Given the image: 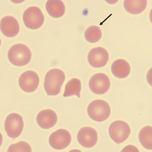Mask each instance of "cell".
I'll return each instance as SVG.
<instances>
[{
  "label": "cell",
  "instance_id": "obj_1",
  "mask_svg": "<svg viewBox=\"0 0 152 152\" xmlns=\"http://www.w3.org/2000/svg\"><path fill=\"white\" fill-rule=\"evenodd\" d=\"M65 76L62 70L53 69L50 70L45 75L44 87L48 95H56L59 94L64 82Z\"/></svg>",
  "mask_w": 152,
  "mask_h": 152
},
{
  "label": "cell",
  "instance_id": "obj_2",
  "mask_svg": "<svg viewBox=\"0 0 152 152\" xmlns=\"http://www.w3.org/2000/svg\"><path fill=\"white\" fill-rule=\"evenodd\" d=\"M10 62L14 65L22 66L30 62L31 53L29 49L25 45L18 44L10 48L8 53Z\"/></svg>",
  "mask_w": 152,
  "mask_h": 152
},
{
  "label": "cell",
  "instance_id": "obj_3",
  "mask_svg": "<svg viewBox=\"0 0 152 152\" xmlns=\"http://www.w3.org/2000/svg\"><path fill=\"white\" fill-rule=\"evenodd\" d=\"M87 111L91 118L100 122L108 118L111 113V109L108 104L104 100H96L90 103Z\"/></svg>",
  "mask_w": 152,
  "mask_h": 152
},
{
  "label": "cell",
  "instance_id": "obj_4",
  "mask_svg": "<svg viewBox=\"0 0 152 152\" xmlns=\"http://www.w3.org/2000/svg\"><path fill=\"white\" fill-rule=\"evenodd\" d=\"M23 19L26 26L31 29L40 28L45 20L41 10L36 7H31L27 9L24 12Z\"/></svg>",
  "mask_w": 152,
  "mask_h": 152
},
{
  "label": "cell",
  "instance_id": "obj_5",
  "mask_svg": "<svg viewBox=\"0 0 152 152\" xmlns=\"http://www.w3.org/2000/svg\"><path fill=\"white\" fill-rule=\"evenodd\" d=\"M130 133L131 129L129 125L124 121H115L109 127L110 136L112 140L118 144L126 141Z\"/></svg>",
  "mask_w": 152,
  "mask_h": 152
},
{
  "label": "cell",
  "instance_id": "obj_6",
  "mask_svg": "<svg viewBox=\"0 0 152 152\" xmlns=\"http://www.w3.org/2000/svg\"><path fill=\"white\" fill-rule=\"evenodd\" d=\"M23 126V118L18 114H10L5 121L4 128L6 133L10 137L13 139L20 135Z\"/></svg>",
  "mask_w": 152,
  "mask_h": 152
},
{
  "label": "cell",
  "instance_id": "obj_7",
  "mask_svg": "<svg viewBox=\"0 0 152 152\" xmlns=\"http://www.w3.org/2000/svg\"><path fill=\"white\" fill-rule=\"evenodd\" d=\"M91 90L94 94L101 95L104 94L109 89L110 82L107 76L102 73L93 75L89 82Z\"/></svg>",
  "mask_w": 152,
  "mask_h": 152
},
{
  "label": "cell",
  "instance_id": "obj_8",
  "mask_svg": "<svg viewBox=\"0 0 152 152\" xmlns=\"http://www.w3.org/2000/svg\"><path fill=\"white\" fill-rule=\"evenodd\" d=\"M72 140L70 133L65 129H60L54 132L49 138V143L53 148L61 150L69 145Z\"/></svg>",
  "mask_w": 152,
  "mask_h": 152
},
{
  "label": "cell",
  "instance_id": "obj_9",
  "mask_svg": "<svg viewBox=\"0 0 152 152\" xmlns=\"http://www.w3.org/2000/svg\"><path fill=\"white\" fill-rule=\"evenodd\" d=\"M19 84L21 89L26 92L35 91L39 82L38 76L32 71H27L20 76L19 79Z\"/></svg>",
  "mask_w": 152,
  "mask_h": 152
},
{
  "label": "cell",
  "instance_id": "obj_10",
  "mask_svg": "<svg viewBox=\"0 0 152 152\" xmlns=\"http://www.w3.org/2000/svg\"><path fill=\"white\" fill-rule=\"evenodd\" d=\"M88 61L93 67L101 68L107 64L109 58V54L104 48L98 47L91 50L88 55Z\"/></svg>",
  "mask_w": 152,
  "mask_h": 152
},
{
  "label": "cell",
  "instance_id": "obj_11",
  "mask_svg": "<svg viewBox=\"0 0 152 152\" xmlns=\"http://www.w3.org/2000/svg\"><path fill=\"white\" fill-rule=\"evenodd\" d=\"M97 133L94 129L89 127H83L78 132L77 141L84 148H90L94 146L97 141Z\"/></svg>",
  "mask_w": 152,
  "mask_h": 152
},
{
  "label": "cell",
  "instance_id": "obj_12",
  "mask_svg": "<svg viewBox=\"0 0 152 152\" xmlns=\"http://www.w3.org/2000/svg\"><path fill=\"white\" fill-rule=\"evenodd\" d=\"M2 33L8 37H13L18 34L20 27L17 20L11 16H7L2 18L1 22Z\"/></svg>",
  "mask_w": 152,
  "mask_h": 152
},
{
  "label": "cell",
  "instance_id": "obj_13",
  "mask_svg": "<svg viewBox=\"0 0 152 152\" xmlns=\"http://www.w3.org/2000/svg\"><path fill=\"white\" fill-rule=\"evenodd\" d=\"M57 121V115L51 110H42L39 113L37 117L38 124L43 129L51 128L55 126Z\"/></svg>",
  "mask_w": 152,
  "mask_h": 152
},
{
  "label": "cell",
  "instance_id": "obj_14",
  "mask_svg": "<svg viewBox=\"0 0 152 152\" xmlns=\"http://www.w3.org/2000/svg\"><path fill=\"white\" fill-rule=\"evenodd\" d=\"M111 70L115 77L121 79L127 77L129 75L131 67L126 61L119 59L115 61L113 63Z\"/></svg>",
  "mask_w": 152,
  "mask_h": 152
},
{
  "label": "cell",
  "instance_id": "obj_15",
  "mask_svg": "<svg viewBox=\"0 0 152 152\" xmlns=\"http://www.w3.org/2000/svg\"><path fill=\"white\" fill-rule=\"evenodd\" d=\"M46 10L51 17L55 18H58L64 14L65 6L61 1H48L46 4Z\"/></svg>",
  "mask_w": 152,
  "mask_h": 152
},
{
  "label": "cell",
  "instance_id": "obj_16",
  "mask_svg": "<svg viewBox=\"0 0 152 152\" xmlns=\"http://www.w3.org/2000/svg\"><path fill=\"white\" fill-rule=\"evenodd\" d=\"M147 1H125L124 7L128 13L133 15L143 12L146 8Z\"/></svg>",
  "mask_w": 152,
  "mask_h": 152
},
{
  "label": "cell",
  "instance_id": "obj_17",
  "mask_svg": "<svg viewBox=\"0 0 152 152\" xmlns=\"http://www.w3.org/2000/svg\"><path fill=\"white\" fill-rule=\"evenodd\" d=\"M81 90V83L80 80L77 78H73L66 85L63 96L67 97L75 95L80 98Z\"/></svg>",
  "mask_w": 152,
  "mask_h": 152
},
{
  "label": "cell",
  "instance_id": "obj_18",
  "mask_svg": "<svg viewBox=\"0 0 152 152\" xmlns=\"http://www.w3.org/2000/svg\"><path fill=\"white\" fill-rule=\"evenodd\" d=\"M139 138L140 142L145 148L151 150L152 127L146 126L142 129L140 132Z\"/></svg>",
  "mask_w": 152,
  "mask_h": 152
},
{
  "label": "cell",
  "instance_id": "obj_19",
  "mask_svg": "<svg viewBox=\"0 0 152 152\" xmlns=\"http://www.w3.org/2000/svg\"><path fill=\"white\" fill-rule=\"evenodd\" d=\"M85 38L91 43H95L99 41L102 37V32L98 26H92L89 27L86 31Z\"/></svg>",
  "mask_w": 152,
  "mask_h": 152
},
{
  "label": "cell",
  "instance_id": "obj_20",
  "mask_svg": "<svg viewBox=\"0 0 152 152\" xmlns=\"http://www.w3.org/2000/svg\"><path fill=\"white\" fill-rule=\"evenodd\" d=\"M29 145L26 142L21 141L10 146L8 152H31Z\"/></svg>",
  "mask_w": 152,
  "mask_h": 152
}]
</instances>
